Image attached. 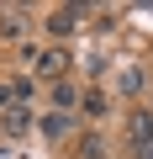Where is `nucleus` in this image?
I'll return each instance as SVG.
<instances>
[{"label": "nucleus", "instance_id": "obj_1", "mask_svg": "<svg viewBox=\"0 0 153 159\" xmlns=\"http://www.w3.org/2000/svg\"><path fill=\"white\" fill-rule=\"evenodd\" d=\"M32 74L37 80H48V85H58V80H69V48H42L37 58H32Z\"/></svg>", "mask_w": 153, "mask_h": 159}, {"label": "nucleus", "instance_id": "obj_2", "mask_svg": "<svg viewBox=\"0 0 153 159\" xmlns=\"http://www.w3.org/2000/svg\"><path fill=\"white\" fill-rule=\"evenodd\" d=\"M79 21H85V6H53V11H48V32H53V37H74Z\"/></svg>", "mask_w": 153, "mask_h": 159}, {"label": "nucleus", "instance_id": "obj_3", "mask_svg": "<svg viewBox=\"0 0 153 159\" xmlns=\"http://www.w3.org/2000/svg\"><path fill=\"white\" fill-rule=\"evenodd\" d=\"M0 133L6 138H27L32 133V106H6L0 111Z\"/></svg>", "mask_w": 153, "mask_h": 159}, {"label": "nucleus", "instance_id": "obj_4", "mask_svg": "<svg viewBox=\"0 0 153 159\" xmlns=\"http://www.w3.org/2000/svg\"><path fill=\"white\" fill-rule=\"evenodd\" d=\"M127 138H132L137 148H148V143H153V111H148V106H137V111L127 117Z\"/></svg>", "mask_w": 153, "mask_h": 159}, {"label": "nucleus", "instance_id": "obj_5", "mask_svg": "<svg viewBox=\"0 0 153 159\" xmlns=\"http://www.w3.org/2000/svg\"><path fill=\"white\" fill-rule=\"evenodd\" d=\"M0 37H6V43H21L27 37V11L21 6H6V11H0Z\"/></svg>", "mask_w": 153, "mask_h": 159}, {"label": "nucleus", "instance_id": "obj_6", "mask_svg": "<svg viewBox=\"0 0 153 159\" xmlns=\"http://www.w3.org/2000/svg\"><path fill=\"white\" fill-rule=\"evenodd\" d=\"M48 96H53V111H63V117H69L74 106H79V90H74V85H69V80H58V85H53Z\"/></svg>", "mask_w": 153, "mask_h": 159}, {"label": "nucleus", "instance_id": "obj_7", "mask_svg": "<svg viewBox=\"0 0 153 159\" xmlns=\"http://www.w3.org/2000/svg\"><path fill=\"white\" fill-rule=\"evenodd\" d=\"M42 138H48V143H63V138H69V117H63V111H48V117H42Z\"/></svg>", "mask_w": 153, "mask_h": 159}, {"label": "nucleus", "instance_id": "obj_8", "mask_svg": "<svg viewBox=\"0 0 153 159\" xmlns=\"http://www.w3.org/2000/svg\"><path fill=\"white\" fill-rule=\"evenodd\" d=\"M116 90H121V96H137V90H142V69L121 64V69H116Z\"/></svg>", "mask_w": 153, "mask_h": 159}, {"label": "nucleus", "instance_id": "obj_9", "mask_svg": "<svg viewBox=\"0 0 153 159\" xmlns=\"http://www.w3.org/2000/svg\"><path fill=\"white\" fill-rule=\"evenodd\" d=\"M79 106H85L90 117H106V111H111V96H106V90H85V96H79Z\"/></svg>", "mask_w": 153, "mask_h": 159}, {"label": "nucleus", "instance_id": "obj_10", "mask_svg": "<svg viewBox=\"0 0 153 159\" xmlns=\"http://www.w3.org/2000/svg\"><path fill=\"white\" fill-rule=\"evenodd\" d=\"M79 154H85V159H106V143H100L95 133H85V143H79Z\"/></svg>", "mask_w": 153, "mask_h": 159}, {"label": "nucleus", "instance_id": "obj_11", "mask_svg": "<svg viewBox=\"0 0 153 159\" xmlns=\"http://www.w3.org/2000/svg\"><path fill=\"white\" fill-rule=\"evenodd\" d=\"M6 106H16V96H11V85H6V80H0V111H6Z\"/></svg>", "mask_w": 153, "mask_h": 159}, {"label": "nucleus", "instance_id": "obj_12", "mask_svg": "<svg viewBox=\"0 0 153 159\" xmlns=\"http://www.w3.org/2000/svg\"><path fill=\"white\" fill-rule=\"evenodd\" d=\"M137 159H153V143H148V148H137Z\"/></svg>", "mask_w": 153, "mask_h": 159}]
</instances>
